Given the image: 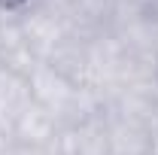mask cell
Masks as SVG:
<instances>
[{"instance_id": "7", "label": "cell", "mask_w": 158, "mask_h": 155, "mask_svg": "<svg viewBox=\"0 0 158 155\" xmlns=\"http://www.w3.org/2000/svg\"><path fill=\"white\" fill-rule=\"evenodd\" d=\"M155 128H158V113H155Z\"/></svg>"}, {"instance_id": "4", "label": "cell", "mask_w": 158, "mask_h": 155, "mask_svg": "<svg viewBox=\"0 0 158 155\" xmlns=\"http://www.w3.org/2000/svg\"><path fill=\"white\" fill-rule=\"evenodd\" d=\"M27 0H0V12H21Z\"/></svg>"}, {"instance_id": "5", "label": "cell", "mask_w": 158, "mask_h": 155, "mask_svg": "<svg viewBox=\"0 0 158 155\" xmlns=\"http://www.w3.org/2000/svg\"><path fill=\"white\" fill-rule=\"evenodd\" d=\"M152 146H155V149H158V128H155V131H152Z\"/></svg>"}, {"instance_id": "2", "label": "cell", "mask_w": 158, "mask_h": 155, "mask_svg": "<svg viewBox=\"0 0 158 155\" xmlns=\"http://www.w3.org/2000/svg\"><path fill=\"white\" fill-rule=\"evenodd\" d=\"M61 131V122L52 113H46L40 103L27 100L15 116L12 125V146L15 149H46L55 143Z\"/></svg>"}, {"instance_id": "6", "label": "cell", "mask_w": 158, "mask_h": 155, "mask_svg": "<svg viewBox=\"0 0 158 155\" xmlns=\"http://www.w3.org/2000/svg\"><path fill=\"white\" fill-rule=\"evenodd\" d=\"M149 155H158V149H155V146H152V152H149Z\"/></svg>"}, {"instance_id": "1", "label": "cell", "mask_w": 158, "mask_h": 155, "mask_svg": "<svg viewBox=\"0 0 158 155\" xmlns=\"http://www.w3.org/2000/svg\"><path fill=\"white\" fill-rule=\"evenodd\" d=\"M37 52L24 34L15 12H0V67L9 73L27 76L37 67Z\"/></svg>"}, {"instance_id": "3", "label": "cell", "mask_w": 158, "mask_h": 155, "mask_svg": "<svg viewBox=\"0 0 158 155\" xmlns=\"http://www.w3.org/2000/svg\"><path fill=\"white\" fill-rule=\"evenodd\" d=\"M79 0H27V6H34V9H46V12H58V15H73V9H76Z\"/></svg>"}]
</instances>
